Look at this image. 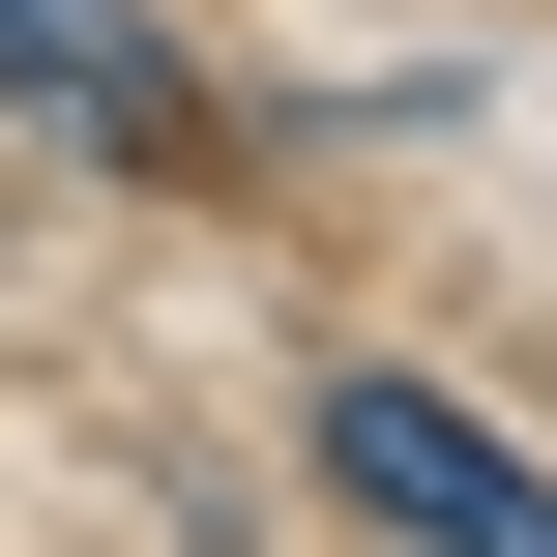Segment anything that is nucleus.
I'll return each mask as SVG.
<instances>
[{
	"label": "nucleus",
	"instance_id": "1",
	"mask_svg": "<svg viewBox=\"0 0 557 557\" xmlns=\"http://www.w3.org/2000/svg\"><path fill=\"white\" fill-rule=\"evenodd\" d=\"M323 470H352L411 557H557V470L499 441V411H441V382H323Z\"/></svg>",
	"mask_w": 557,
	"mask_h": 557
},
{
	"label": "nucleus",
	"instance_id": "2",
	"mask_svg": "<svg viewBox=\"0 0 557 557\" xmlns=\"http://www.w3.org/2000/svg\"><path fill=\"white\" fill-rule=\"evenodd\" d=\"M0 88H29V117H88V147H176V59H147L117 0H0Z\"/></svg>",
	"mask_w": 557,
	"mask_h": 557
}]
</instances>
